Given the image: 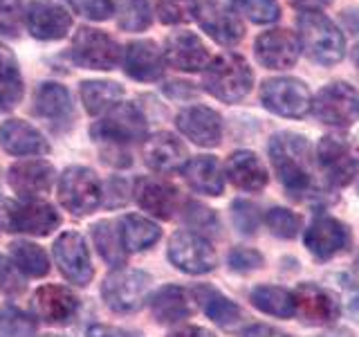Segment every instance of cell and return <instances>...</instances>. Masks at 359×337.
I'll use <instances>...</instances> for the list:
<instances>
[{"mask_svg": "<svg viewBox=\"0 0 359 337\" xmlns=\"http://www.w3.org/2000/svg\"><path fill=\"white\" fill-rule=\"evenodd\" d=\"M269 157H272L274 173L278 183L294 198L310 200L323 196V191L314 183V160L308 140L299 133H276L269 142Z\"/></svg>", "mask_w": 359, "mask_h": 337, "instance_id": "1", "label": "cell"}, {"mask_svg": "<svg viewBox=\"0 0 359 337\" xmlns=\"http://www.w3.org/2000/svg\"><path fill=\"white\" fill-rule=\"evenodd\" d=\"M202 86L211 97L224 101V104H236V101L250 95L254 86V74L250 63L241 54L224 52L205 67Z\"/></svg>", "mask_w": 359, "mask_h": 337, "instance_id": "2", "label": "cell"}, {"mask_svg": "<svg viewBox=\"0 0 359 337\" xmlns=\"http://www.w3.org/2000/svg\"><path fill=\"white\" fill-rule=\"evenodd\" d=\"M301 50L321 65L339 63L346 54V39L334 22L321 11H303L299 16Z\"/></svg>", "mask_w": 359, "mask_h": 337, "instance_id": "3", "label": "cell"}, {"mask_svg": "<svg viewBox=\"0 0 359 337\" xmlns=\"http://www.w3.org/2000/svg\"><path fill=\"white\" fill-rule=\"evenodd\" d=\"M59 225L61 216L48 202L27 200L18 205V202L9 198H0V230L32 236H48Z\"/></svg>", "mask_w": 359, "mask_h": 337, "instance_id": "4", "label": "cell"}, {"mask_svg": "<svg viewBox=\"0 0 359 337\" xmlns=\"http://www.w3.org/2000/svg\"><path fill=\"white\" fill-rule=\"evenodd\" d=\"M317 164L332 187L351 185L359 176V149L346 135H325L317 144Z\"/></svg>", "mask_w": 359, "mask_h": 337, "instance_id": "5", "label": "cell"}, {"mask_svg": "<svg viewBox=\"0 0 359 337\" xmlns=\"http://www.w3.org/2000/svg\"><path fill=\"white\" fill-rule=\"evenodd\" d=\"M151 277L142 270H128L119 267L104 279L101 286V297L106 306L115 312H135L144 306L149 297Z\"/></svg>", "mask_w": 359, "mask_h": 337, "instance_id": "6", "label": "cell"}, {"mask_svg": "<svg viewBox=\"0 0 359 337\" xmlns=\"http://www.w3.org/2000/svg\"><path fill=\"white\" fill-rule=\"evenodd\" d=\"M93 140L108 146H126L146 138V117L135 104H119L90 126Z\"/></svg>", "mask_w": 359, "mask_h": 337, "instance_id": "7", "label": "cell"}, {"mask_svg": "<svg viewBox=\"0 0 359 337\" xmlns=\"http://www.w3.org/2000/svg\"><path fill=\"white\" fill-rule=\"evenodd\" d=\"M101 183L88 166H70L59 178V200L74 216H88L101 202Z\"/></svg>", "mask_w": 359, "mask_h": 337, "instance_id": "8", "label": "cell"}, {"mask_svg": "<svg viewBox=\"0 0 359 337\" xmlns=\"http://www.w3.org/2000/svg\"><path fill=\"white\" fill-rule=\"evenodd\" d=\"M312 112L328 126L346 128L359 119V93L344 81L323 86L312 99Z\"/></svg>", "mask_w": 359, "mask_h": 337, "instance_id": "9", "label": "cell"}, {"mask_svg": "<svg viewBox=\"0 0 359 337\" xmlns=\"http://www.w3.org/2000/svg\"><path fill=\"white\" fill-rule=\"evenodd\" d=\"M261 101L267 110L280 117H306L312 110V99L308 86L294 77H276L267 79L261 86Z\"/></svg>", "mask_w": 359, "mask_h": 337, "instance_id": "10", "label": "cell"}, {"mask_svg": "<svg viewBox=\"0 0 359 337\" xmlns=\"http://www.w3.org/2000/svg\"><path fill=\"white\" fill-rule=\"evenodd\" d=\"M70 59L86 70H112L121 59V50L106 32L81 27L72 39Z\"/></svg>", "mask_w": 359, "mask_h": 337, "instance_id": "11", "label": "cell"}, {"mask_svg": "<svg viewBox=\"0 0 359 337\" xmlns=\"http://www.w3.org/2000/svg\"><path fill=\"white\" fill-rule=\"evenodd\" d=\"M168 258L171 263L187 275H207L218 263L216 250L209 239L191 230L175 232L168 241Z\"/></svg>", "mask_w": 359, "mask_h": 337, "instance_id": "12", "label": "cell"}, {"mask_svg": "<svg viewBox=\"0 0 359 337\" xmlns=\"http://www.w3.org/2000/svg\"><path fill=\"white\" fill-rule=\"evenodd\" d=\"M54 261L61 275L74 286H88L95 275L90 250L79 232H63L54 241Z\"/></svg>", "mask_w": 359, "mask_h": 337, "instance_id": "13", "label": "cell"}, {"mask_svg": "<svg viewBox=\"0 0 359 337\" xmlns=\"http://www.w3.org/2000/svg\"><path fill=\"white\" fill-rule=\"evenodd\" d=\"M198 25L220 45H236L245 37V25L238 11L218 0H202L196 9Z\"/></svg>", "mask_w": 359, "mask_h": 337, "instance_id": "14", "label": "cell"}, {"mask_svg": "<svg viewBox=\"0 0 359 337\" xmlns=\"http://www.w3.org/2000/svg\"><path fill=\"white\" fill-rule=\"evenodd\" d=\"M256 59L269 70H287L301 54V41L290 29H269L256 39Z\"/></svg>", "mask_w": 359, "mask_h": 337, "instance_id": "15", "label": "cell"}, {"mask_svg": "<svg viewBox=\"0 0 359 337\" xmlns=\"http://www.w3.org/2000/svg\"><path fill=\"white\" fill-rule=\"evenodd\" d=\"M292 295H294V312L312 326L330 324L341 315L339 299L317 284H301Z\"/></svg>", "mask_w": 359, "mask_h": 337, "instance_id": "16", "label": "cell"}, {"mask_svg": "<svg viewBox=\"0 0 359 337\" xmlns=\"http://www.w3.org/2000/svg\"><path fill=\"white\" fill-rule=\"evenodd\" d=\"M41 119H45L54 131H65L72 126L74 119V104L67 88L54 81H45L39 86L34 95V108Z\"/></svg>", "mask_w": 359, "mask_h": 337, "instance_id": "17", "label": "cell"}, {"mask_svg": "<svg viewBox=\"0 0 359 337\" xmlns=\"http://www.w3.org/2000/svg\"><path fill=\"white\" fill-rule=\"evenodd\" d=\"M54 166L45 160H27L16 162L9 166L7 183L14 194H18L22 200H36L39 196L48 194L54 185Z\"/></svg>", "mask_w": 359, "mask_h": 337, "instance_id": "18", "label": "cell"}, {"mask_svg": "<svg viewBox=\"0 0 359 337\" xmlns=\"http://www.w3.org/2000/svg\"><path fill=\"white\" fill-rule=\"evenodd\" d=\"M25 22L29 34L39 41H61L72 29V16L52 0H34Z\"/></svg>", "mask_w": 359, "mask_h": 337, "instance_id": "19", "label": "cell"}, {"mask_svg": "<svg viewBox=\"0 0 359 337\" xmlns=\"http://www.w3.org/2000/svg\"><path fill=\"white\" fill-rule=\"evenodd\" d=\"M164 59L175 70L198 72L209 65V52L194 32H173L164 43Z\"/></svg>", "mask_w": 359, "mask_h": 337, "instance_id": "20", "label": "cell"}, {"mask_svg": "<svg viewBox=\"0 0 359 337\" xmlns=\"http://www.w3.org/2000/svg\"><path fill=\"white\" fill-rule=\"evenodd\" d=\"M180 133L198 146H218L222 138V119L216 110L207 106H191L184 108L175 119Z\"/></svg>", "mask_w": 359, "mask_h": 337, "instance_id": "21", "label": "cell"}, {"mask_svg": "<svg viewBox=\"0 0 359 337\" xmlns=\"http://www.w3.org/2000/svg\"><path fill=\"white\" fill-rule=\"evenodd\" d=\"M306 245L317 258H332L351 245V230L341 220L321 216L306 230Z\"/></svg>", "mask_w": 359, "mask_h": 337, "instance_id": "22", "label": "cell"}, {"mask_svg": "<svg viewBox=\"0 0 359 337\" xmlns=\"http://www.w3.org/2000/svg\"><path fill=\"white\" fill-rule=\"evenodd\" d=\"M34 310L45 324H70L79 312V299L72 290L63 286H43L34 295Z\"/></svg>", "mask_w": 359, "mask_h": 337, "instance_id": "23", "label": "cell"}, {"mask_svg": "<svg viewBox=\"0 0 359 337\" xmlns=\"http://www.w3.org/2000/svg\"><path fill=\"white\" fill-rule=\"evenodd\" d=\"M164 52L155 41H133L123 50V70L135 81H157L164 74Z\"/></svg>", "mask_w": 359, "mask_h": 337, "instance_id": "24", "label": "cell"}, {"mask_svg": "<svg viewBox=\"0 0 359 337\" xmlns=\"http://www.w3.org/2000/svg\"><path fill=\"white\" fill-rule=\"evenodd\" d=\"M144 162L157 173H171L189 162L187 146L173 133H155L144 144Z\"/></svg>", "mask_w": 359, "mask_h": 337, "instance_id": "25", "label": "cell"}, {"mask_svg": "<svg viewBox=\"0 0 359 337\" xmlns=\"http://www.w3.org/2000/svg\"><path fill=\"white\" fill-rule=\"evenodd\" d=\"M135 200L151 216L168 220L177 209V189L160 178H140L135 183Z\"/></svg>", "mask_w": 359, "mask_h": 337, "instance_id": "26", "label": "cell"}, {"mask_svg": "<svg viewBox=\"0 0 359 337\" xmlns=\"http://www.w3.org/2000/svg\"><path fill=\"white\" fill-rule=\"evenodd\" d=\"M0 144L11 155H45L50 151L48 140L39 128L22 119H7L0 126Z\"/></svg>", "mask_w": 359, "mask_h": 337, "instance_id": "27", "label": "cell"}, {"mask_svg": "<svg viewBox=\"0 0 359 337\" xmlns=\"http://www.w3.org/2000/svg\"><path fill=\"white\" fill-rule=\"evenodd\" d=\"M151 310L160 324H175L194 315L196 299L180 286H164L153 295Z\"/></svg>", "mask_w": 359, "mask_h": 337, "instance_id": "28", "label": "cell"}, {"mask_svg": "<svg viewBox=\"0 0 359 337\" xmlns=\"http://www.w3.org/2000/svg\"><path fill=\"white\" fill-rule=\"evenodd\" d=\"M224 173L231 183L243 191H261L267 185V168L252 151H236L229 155Z\"/></svg>", "mask_w": 359, "mask_h": 337, "instance_id": "29", "label": "cell"}, {"mask_svg": "<svg viewBox=\"0 0 359 337\" xmlns=\"http://www.w3.org/2000/svg\"><path fill=\"white\" fill-rule=\"evenodd\" d=\"M187 183L191 189H196L198 194L205 196H220L224 189V176L218 160L213 155H200L191 157L187 166L182 168Z\"/></svg>", "mask_w": 359, "mask_h": 337, "instance_id": "30", "label": "cell"}, {"mask_svg": "<svg viewBox=\"0 0 359 337\" xmlns=\"http://www.w3.org/2000/svg\"><path fill=\"white\" fill-rule=\"evenodd\" d=\"M22 99V77L14 52L0 43V112L11 110Z\"/></svg>", "mask_w": 359, "mask_h": 337, "instance_id": "31", "label": "cell"}, {"mask_svg": "<svg viewBox=\"0 0 359 337\" xmlns=\"http://www.w3.org/2000/svg\"><path fill=\"white\" fill-rule=\"evenodd\" d=\"M119 234H121V241L123 247L130 252H142V250H149L151 245H155L160 241V227L144 216H137V213H128L119 220Z\"/></svg>", "mask_w": 359, "mask_h": 337, "instance_id": "32", "label": "cell"}, {"mask_svg": "<svg viewBox=\"0 0 359 337\" xmlns=\"http://www.w3.org/2000/svg\"><path fill=\"white\" fill-rule=\"evenodd\" d=\"M79 93H81V101L90 115H104L119 106L123 88L115 81H83Z\"/></svg>", "mask_w": 359, "mask_h": 337, "instance_id": "33", "label": "cell"}, {"mask_svg": "<svg viewBox=\"0 0 359 337\" xmlns=\"http://www.w3.org/2000/svg\"><path fill=\"white\" fill-rule=\"evenodd\" d=\"M93 241L97 252L101 254V258L112 265V267H121L126 265V247H123L121 234H119V225L101 220L93 227Z\"/></svg>", "mask_w": 359, "mask_h": 337, "instance_id": "34", "label": "cell"}, {"mask_svg": "<svg viewBox=\"0 0 359 337\" xmlns=\"http://www.w3.org/2000/svg\"><path fill=\"white\" fill-rule=\"evenodd\" d=\"M196 297L200 301V306L205 308L207 317L213 319L216 324H220V326H227V329H229V326L238 324L241 317H243L241 308L236 306V303L229 297L220 295L218 290H213L209 286L196 288Z\"/></svg>", "mask_w": 359, "mask_h": 337, "instance_id": "35", "label": "cell"}, {"mask_svg": "<svg viewBox=\"0 0 359 337\" xmlns=\"http://www.w3.org/2000/svg\"><path fill=\"white\" fill-rule=\"evenodd\" d=\"M252 303L267 315L274 317H292L294 315V295L278 286H258L250 295Z\"/></svg>", "mask_w": 359, "mask_h": 337, "instance_id": "36", "label": "cell"}, {"mask_svg": "<svg viewBox=\"0 0 359 337\" xmlns=\"http://www.w3.org/2000/svg\"><path fill=\"white\" fill-rule=\"evenodd\" d=\"M11 258L16 261V265L29 277H45L50 272V258L45 254L43 247L29 241H16L9 245Z\"/></svg>", "mask_w": 359, "mask_h": 337, "instance_id": "37", "label": "cell"}, {"mask_svg": "<svg viewBox=\"0 0 359 337\" xmlns=\"http://www.w3.org/2000/svg\"><path fill=\"white\" fill-rule=\"evenodd\" d=\"M151 20L153 11L149 0H121L117 7V25L126 32H144Z\"/></svg>", "mask_w": 359, "mask_h": 337, "instance_id": "38", "label": "cell"}, {"mask_svg": "<svg viewBox=\"0 0 359 337\" xmlns=\"http://www.w3.org/2000/svg\"><path fill=\"white\" fill-rule=\"evenodd\" d=\"M36 331L39 324L32 315L14 306H5L0 310V337H34Z\"/></svg>", "mask_w": 359, "mask_h": 337, "instance_id": "39", "label": "cell"}, {"mask_svg": "<svg viewBox=\"0 0 359 337\" xmlns=\"http://www.w3.org/2000/svg\"><path fill=\"white\" fill-rule=\"evenodd\" d=\"M184 216L191 230H196V234L205 236V239H213V236L220 234V223L218 216L213 213V209L200 205V202H187L184 207Z\"/></svg>", "mask_w": 359, "mask_h": 337, "instance_id": "40", "label": "cell"}, {"mask_svg": "<svg viewBox=\"0 0 359 337\" xmlns=\"http://www.w3.org/2000/svg\"><path fill=\"white\" fill-rule=\"evenodd\" d=\"M233 5L238 14L247 16L252 22H258V25H269L280 16L276 0H233Z\"/></svg>", "mask_w": 359, "mask_h": 337, "instance_id": "41", "label": "cell"}, {"mask_svg": "<svg viewBox=\"0 0 359 337\" xmlns=\"http://www.w3.org/2000/svg\"><path fill=\"white\" fill-rule=\"evenodd\" d=\"M198 0H160L157 3V18L164 25H182L196 18Z\"/></svg>", "mask_w": 359, "mask_h": 337, "instance_id": "42", "label": "cell"}, {"mask_svg": "<svg viewBox=\"0 0 359 337\" xmlns=\"http://www.w3.org/2000/svg\"><path fill=\"white\" fill-rule=\"evenodd\" d=\"M267 227L276 234L278 239H294L297 232L301 230V216L285 207H272L265 216Z\"/></svg>", "mask_w": 359, "mask_h": 337, "instance_id": "43", "label": "cell"}, {"mask_svg": "<svg viewBox=\"0 0 359 337\" xmlns=\"http://www.w3.org/2000/svg\"><path fill=\"white\" fill-rule=\"evenodd\" d=\"M22 270L16 265L14 258L0 254V288L7 295H18L25 290V279H22Z\"/></svg>", "mask_w": 359, "mask_h": 337, "instance_id": "44", "label": "cell"}, {"mask_svg": "<svg viewBox=\"0 0 359 337\" xmlns=\"http://www.w3.org/2000/svg\"><path fill=\"white\" fill-rule=\"evenodd\" d=\"M70 7L79 16L90 18V20H108L115 14V5L112 0H67Z\"/></svg>", "mask_w": 359, "mask_h": 337, "instance_id": "45", "label": "cell"}, {"mask_svg": "<svg viewBox=\"0 0 359 337\" xmlns=\"http://www.w3.org/2000/svg\"><path fill=\"white\" fill-rule=\"evenodd\" d=\"M229 265L236 272H252V270L263 267V254L250 247H236L229 252Z\"/></svg>", "mask_w": 359, "mask_h": 337, "instance_id": "46", "label": "cell"}, {"mask_svg": "<svg viewBox=\"0 0 359 337\" xmlns=\"http://www.w3.org/2000/svg\"><path fill=\"white\" fill-rule=\"evenodd\" d=\"M233 223L243 234H254L258 230V211L252 202L247 200L233 202Z\"/></svg>", "mask_w": 359, "mask_h": 337, "instance_id": "47", "label": "cell"}, {"mask_svg": "<svg viewBox=\"0 0 359 337\" xmlns=\"http://www.w3.org/2000/svg\"><path fill=\"white\" fill-rule=\"evenodd\" d=\"M86 337H137L123 329H117V326H104V324H97V326H90Z\"/></svg>", "mask_w": 359, "mask_h": 337, "instance_id": "48", "label": "cell"}, {"mask_svg": "<svg viewBox=\"0 0 359 337\" xmlns=\"http://www.w3.org/2000/svg\"><path fill=\"white\" fill-rule=\"evenodd\" d=\"M245 337H290L283 331L272 329V326H265V324H254L250 329H245Z\"/></svg>", "mask_w": 359, "mask_h": 337, "instance_id": "49", "label": "cell"}, {"mask_svg": "<svg viewBox=\"0 0 359 337\" xmlns=\"http://www.w3.org/2000/svg\"><path fill=\"white\" fill-rule=\"evenodd\" d=\"M168 337H216V335L207 329H200V326H184V329L173 331Z\"/></svg>", "mask_w": 359, "mask_h": 337, "instance_id": "50", "label": "cell"}, {"mask_svg": "<svg viewBox=\"0 0 359 337\" xmlns=\"http://www.w3.org/2000/svg\"><path fill=\"white\" fill-rule=\"evenodd\" d=\"M332 0H290V5H294L301 11H319L321 7L330 5Z\"/></svg>", "mask_w": 359, "mask_h": 337, "instance_id": "51", "label": "cell"}, {"mask_svg": "<svg viewBox=\"0 0 359 337\" xmlns=\"http://www.w3.org/2000/svg\"><path fill=\"white\" fill-rule=\"evenodd\" d=\"M22 0H0V14H14L18 11Z\"/></svg>", "mask_w": 359, "mask_h": 337, "instance_id": "52", "label": "cell"}, {"mask_svg": "<svg viewBox=\"0 0 359 337\" xmlns=\"http://www.w3.org/2000/svg\"><path fill=\"white\" fill-rule=\"evenodd\" d=\"M321 337H351V333H346V331H332V333L321 335Z\"/></svg>", "mask_w": 359, "mask_h": 337, "instance_id": "53", "label": "cell"}, {"mask_svg": "<svg viewBox=\"0 0 359 337\" xmlns=\"http://www.w3.org/2000/svg\"><path fill=\"white\" fill-rule=\"evenodd\" d=\"M353 61H355V63L359 65V45H357V48L353 50Z\"/></svg>", "mask_w": 359, "mask_h": 337, "instance_id": "54", "label": "cell"}]
</instances>
